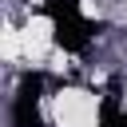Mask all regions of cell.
Wrapping results in <instances>:
<instances>
[{
    "label": "cell",
    "mask_w": 127,
    "mask_h": 127,
    "mask_svg": "<svg viewBox=\"0 0 127 127\" xmlns=\"http://www.w3.org/2000/svg\"><path fill=\"white\" fill-rule=\"evenodd\" d=\"M52 123L56 127H95L99 123V99L83 87H60L52 95Z\"/></svg>",
    "instance_id": "6da1fadb"
},
{
    "label": "cell",
    "mask_w": 127,
    "mask_h": 127,
    "mask_svg": "<svg viewBox=\"0 0 127 127\" xmlns=\"http://www.w3.org/2000/svg\"><path fill=\"white\" fill-rule=\"evenodd\" d=\"M20 48H24V60H44L52 52V20L44 16H28L24 28H20Z\"/></svg>",
    "instance_id": "7a4b0ae2"
}]
</instances>
